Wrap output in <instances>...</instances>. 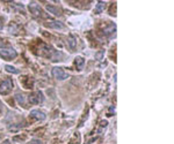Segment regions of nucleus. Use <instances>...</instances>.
<instances>
[{
	"instance_id": "1",
	"label": "nucleus",
	"mask_w": 174,
	"mask_h": 144,
	"mask_svg": "<svg viewBox=\"0 0 174 144\" xmlns=\"http://www.w3.org/2000/svg\"><path fill=\"white\" fill-rule=\"evenodd\" d=\"M13 90V81L12 79H6L5 81L0 83V95L6 96Z\"/></svg>"
},
{
	"instance_id": "2",
	"label": "nucleus",
	"mask_w": 174,
	"mask_h": 144,
	"mask_svg": "<svg viewBox=\"0 0 174 144\" xmlns=\"http://www.w3.org/2000/svg\"><path fill=\"white\" fill-rule=\"evenodd\" d=\"M51 74L54 76V79L58 80V81H64L66 79H69V74L62 67H55V68H52Z\"/></svg>"
},
{
	"instance_id": "3",
	"label": "nucleus",
	"mask_w": 174,
	"mask_h": 144,
	"mask_svg": "<svg viewBox=\"0 0 174 144\" xmlns=\"http://www.w3.org/2000/svg\"><path fill=\"white\" fill-rule=\"evenodd\" d=\"M44 100V96L41 91H36V92L30 93L28 96V103L32 104V105H37V104L43 103Z\"/></svg>"
},
{
	"instance_id": "4",
	"label": "nucleus",
	"mask_w": 174,
	"mask_h": 144,
	"mask_svg": "<svg viewBox=\"0 0 174 144\" xmlns=\"http://www.w3.org/2000/svg\"><path fill=\"white\" fill-rule=\"evenodd\" d=\"M16 55H18L16 51L14 49H12V47H10V49H1L0 50V57L2 59H5V60L14 59V58H16Z\"/></svg>"
},
{
	"instance_id": "5",
	"label": "nucleus",
	"mask_w": 174,
	"mask_h": 144,
	"mask_svg": "<svg viewBox=\"0 0 174 144\" xmlns=\"http://www.w3.org/2000/svg\"><path fill=\"white\" fill-rule=\"evenodd\" d=\"M30 118L37 120V121H43V120L46 119V115H45L44 112L40 111V110H33V111L30 112Z\"/></svg>"
},
{
	"instance_id": "6",
	"label": "nucleus",
	"mask_w": 174,
	"mask_h": 144,
	"mask_svg": "<svg viewBox=\"0 0 174 144\" xmlns=\"http://www.w3.org/2000/svg\"><path fill=\"white\" fill-rule=\"evenodd\" d=\"M28 8H29V10H30V13L34 14L35 16H38V15H41V14H42L41 7H40L36 2H30V4H29V6H28Z\"/></svg>"
},
{
	"instance_id": "7",
	"label": "nucleus",
	"mask_w": 174,
	"mask_h": 144,
	"mask_svg": "<svg viewBox=\"0 0 174 144\" xmlns=\"http://www.w3.org/2000/svg\"><path fill=\"white\" fill-rule=\"evenodd\" d=\"M46 9L49 10L51 14L56 15V16L62 15V12H60V9H59L58 7H55V6H52V5H46Z\"/></svg>"
},
{
	"instance_id": "8",
	"label": "nucleus",
	"mask_w": 174,
	"mask_h": 144,
	"mask_svg": "<svg viewBox=\"0 0 174 144\" xmlns=\"http://www.w3.org/2000/svg\"><path fill=\"white\" fill-rule=\"evenodd\" d=\"M74 63H76L77 69H78V71H81L83 67H84V65H85V60H84L83 57H77L76 60H74Z\"/></svg>"
},
{
	"instance_id": "9",
	"label": "nucleus",
	"mask_w": 174,
	"mask_h": 144,
	"mask_svg": "<svg viewBox=\"0 0 174 144\" xmlns=\"http://www.w3.org/2000/svg\"><path fill=\"white\" fill-rule=\"evenodd\" d=\"M49 28H54V29H63L64 25L60 23V22H50L46 24Z\"/></svg>"
},
{
	"instance_id": "10",
	"label": "nucleus",
	"mask_w": 174,
	"mask_h": 144,
	"mask_svg": "<svg viewBox=\"0 0 174 144\" xmlns=\"http://www.w3.org/2000/svg\"><path fill=\"white\" fill-rule=\"evenodd\" d=\"M15 99H16V102L19 105H24V95L23 93H16L15 95Z\"/></svg>"
},
{
	"instance_id": "11",
	"label": "nucleus",
	"mask_w": 174,
	"mask_h": 144,
	"mask_svg": "<svg viewBox=\"0 0 174 144\" xmlns=\"http://www.w3.org/2000/svg\"><path fill=\"white\" fill-rule=\"evenodd\" d=\"M105 8H106V2L99 1L98 5H97V8H95V13H101L102 10H105Z\"/></svg>"
},
{
	"instance_id": "12",
	"label": "nucleus",
	"mask_w": 174,
	"mask_h": 144,
	"mask_svg": "<svg viewBox=\"0 0 174 144\" xmlns=\"http://www.w3.org/2000/svg\"><path fill=\"white\" fill-rule=\"evenodd\" d=\"M5 69H6V72L7 73H12V74H19V73H20L15 67L10 66V65H6V66H5Z\"/></svg>"
},
{
	"instance_id": "13",
	"label": "nucleus",
	"mask_w": 174,
	"mask_h": 144,
	"mask_svg": "<svg viewBox=\"0 0 174 144\" xmlns=\"http://www.w3.org/2000/svg\"><path fill=\"white\" fill-rule=\"evenodd\" d=\"M114 32H115V25H113V24L109 27L108 29H106V30L103 31L105 35H113Z\"/></svg>"
},
{
	"instance_id": "14",
	"label": "nucleus",
	"mask_w": 174,
	"mask_h": 144,
	"mask_svg": "<svg viewBox=\"0 0 174 144\" xmlns=\"http://www.w3.org/2000/svg\"><path fill=\"white\" fill-rule=\"evenodd\" d=\"M69 45L71 49H74L76 47V39L73 37H70V41H69Z\"/></svg>"
},
{
	"instance_id": "15",
	"label": "nucleus",
	"mask_w": 174,
	"mask_h": 144,
	"mask_svg": "<svg viewBox=\"0 0 174 144\" xmlns=\"http://www.w3.org/2000/svg\"><path fill=\"white\" fill-rule=\"evenodd\" d=\"M107 124H108V122H107V121H102V122H101V128L99 129V134H101V133L103 132V129H106Z\"/></svg>"
},
{
	"instance_id": "16",
	"label": "nucleus",
	"mask_w": 174,
	"mask_h": 144,
	"mask_svg": "<svg viewBox=\"0 0 174 144\" xmlns=\"http://www.w3.org/2000/svg\"><path fill=\"white\" fill-rule=\"evenodd\" d=\"M30 144H43V143H42V141H40V140L35 138V140H33V141L30 142Z\"/></svg>"
},
{
	"instance_id": "17",
	"label": "nucleus",
	"mask_w": 174,
	"mask_h": 144,
	"mask_svg": "<svg viewBox=\"0 0 174 144\" xmlns=\"http://www.w3.org/2000/svg\"><path fill=\"white\" fill-rule=\"evenodd\" d=\"M2 28H4V25H2V22H1V20H0V31L2 30Z\"/></svg>"
},
{
	"instance_id": "18",
	"label": "nucleus",
	"mask_w": 174,
	"mask_h": 144,
	"mask_svg": "<svg viewBox=\"0 0 174 144\" xmlns=\"http://www.w3.org/2000/svg\"><path fill=\"white\" fill-rule=\"evenodd\" d=\"M1 140H2V135H0V141H1Z\"/></svg>"
},
{
	"instance_id": "19",
	"label": "nucleus",
	"mask_w": 174,
	"mask_h": 144,
	"mask_svg": "<svg viewBox=\"0 0 174 144\" xmlns=\"http://www.w3.org/2000/svg\"><path fill=\"white\" fill-rule=\"evenodd\" d=\"M7 144H10V142H8V143H7Z\"/></svg>"
}]
</instances>
